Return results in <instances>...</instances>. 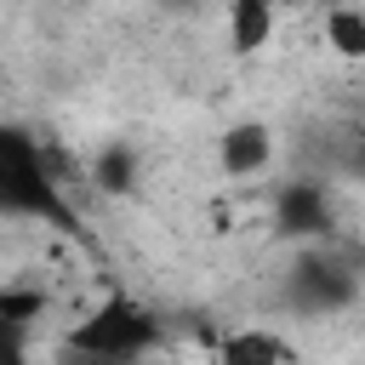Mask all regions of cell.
<instances>
[{"mask_svg": "<svg viewBox=\"0 0 365 365\" xmlns=\"http://www.w3.org/2000/svg\"><path fill=\"white\" fill-rule=\"evenodd\" d=\"M0 194L11 217H34V222H57L74 228V211L63 205V182H57V160L46 143H34L29 131H6L0 137Z\"/></svg>", "mask_w": 365, "mask_h": 365, "instance_id": "obj_1", "label": "cell"}, {"mask_svg": "<svg viewBox=\"0 0 365 365\" xmlns=\"http://www.w3.org/2000/svg\"><path fill=\"white\" fill-rule=\"evenodd\" d=\"M279 302L291 314H308V319H325V314H342L359 302V274L342 251H331L325 240H308L297 251V262L285 268V285H279Z\"/></svg>", "mask_w": 365, "mask_h": 365, "instance_id": "obj_2", "label": "cell"}, {"mask_svg": "<svg viewBox=\"0 0 365 365\" xmlns=\"http://www.w3.org/2000/svg\"><path fill=\"white\" fill-rule=\"evenodd\" d=\"M68 354H97V359H137V354H154L160 348V319L137 302V297H103L86 319H74Z\"/></svg>", "mask_w": 365, "mask_h": 365, "instance_id": "obj_3", "label": "cell"}, {"mask_svg": "<svg viewBox=\"0 0 365 365\" xmlns=\"http://www.w3.org/2000/svg\"><path fill=\"white\" fill-rule=\"evenodd\" d=\"M336 205H331V177H291L274 188V234L279 240H331Z\"/></svg>", "mask_w": 365, "mask_h": 365, "instance_id": "obj_4", "label": "cell"}, {"mask_svg": "<svg viewBox=\"0 0 365 365\" xmlns=\"http://www.w3.org/2000/svg\"><path fill=\"white\" fill-rule=\"evenodd\" d=\"M274 154H279V137H274V125H262V120H234V125H222V137H217V171L234 177V182L262 177V171L274 165Z\"/></svg>", "mask_w": 365, "mask_h": 365, "instance_id": "obj_5", "label": "cell"}, {"mask_svg": "<svg viewBox=\"0 0 365 365\" xmlns=\"http://www.w3.org/2000/svg\"><path fill=\"white\" fill-rule=\"evenodd\" d=\"M279 29V6L274 0H222V34L234 57H257Z\"/></svg>", "mask_w": 365, "mask_h": 365, "instance_id": "obj_6", "label": "cell"}, {"mask_svg": "<svg viewBox=\"0 0 365 365\" xmlns=\"http://www.w3.org/2000/svg\"><path fill=\"white\" fill-rule=\"evenodd\" d=\"M319 34H325L331 57L365 63V6H359V0H331V6L319 11Z\"/></svg>", "mask_w": 365, "mask_h": 365, "instance_id": "obj_7", "label": "cell"}, {"mask_svg": "<svg viewBox=\"0 0 365 365\" xmlns=\"http://www.w3.org/2000/svg\"><path fill=\"white\" fill-rule=\"evenodd\" d=\"M217 354L222 359H234V365H245V359H297V342L291 336H279L274 325H245V331H228L222 342H217Z\"/></svg>", "mask_w": 365, "mask_h": 365, "instance_id": "obj_8", "label": "cell"}, {"mask_svg": "<svg viewBox=\"0 0 365 365\" xmlns=\"http://www.w3.org/2000/svg\"><path fill=\"white\" fill-rule=\"evenodd\" d=\"M86 177H91L97 194H131L137 188V148L131 143H103L86 160Z\"/></svg>", "mask_w": 365, "mask_h": 365, "instance_id": "obj_9", "label": "cell"}, {"mask_svg": "<svg viewBox=\"0 0 365 365\" xmlns=\"http://www.w3.org/2000/svg\"><path fill=\"white\" fill-rule=\"evenodd\" d=\"M40 314H46V291H40V285H34V291H29V285H6V291H0V319H6V325L23 331V325H34Z\"/></svg>", "mask_w": 365, "mask_h": 365, "instance_id": "obj_10", "label": "cell"}, {"mask_svg": "<svg viewBox=\"0 0 365 365\" xmlns=\"http://www.w3.org/2000/svg\"><path fill=\"white\" fill-rule=\"evenodd\" d=\"M319 6H331V0H319Z\"/></svg>", "mask_w": 365, "mask_h": 365, "instance_id": "obj_11", "label": "cell"}]
</instances>
